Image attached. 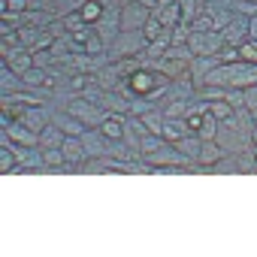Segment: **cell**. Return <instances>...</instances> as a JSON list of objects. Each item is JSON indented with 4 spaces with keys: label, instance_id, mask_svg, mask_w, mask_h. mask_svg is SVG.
Returning a JSON list of instances; mask_svg holds the SVG:
<instances>
[{
    "label": "cell",
    "instance_id": "6da1fadb",
    "mask_svg": "<svg viewBox=\"0 0 257 257\" xmlns=\"http://www.w3.org/2000/svg\"><path fill=\"white\" fill-rule=\"evenodd\" d=\"M127 85H131V91H134V97H146V100H155L161 91H167L173 82L167 79V76H161L158 70H152V67H143V70H137L131 79H127Z\"/></svg>",
    "mask_w": 257,
    "mask_h": 257
},
{
    "label": "cell",
    "instance_id": "7a4b0ae2",
    "mask_svg": "<svg viewBox=\"0 0 257 257\" xmlns=\"http://www.w3.org/2000/svg\"><path fill=\"white\" fill-rule=\"evenodd\" d=\"M146 49H149V40L143 37V31H121L118 37H115V43L109 46V61L115 64V61H124V58H140V55H146Z\"/></svg>",
    "mask_w": 257,
    "mask_h": 257
},
{
    "label": "cell",
    "instance_id": "3957f363",
    "mask_svg": "<svg viewBox=\"0 0 257 257\" xmlns=\"http://www.w3.org/2000/svg\"><path fill=\"white\" fill-rule=\"evenodd\" d=\"M67 112H70V115H76L85 127H91V131H94V127H100V124L106 121V115H109L106 109H100L97 103H91V100H85V97H79V94H76V97H70Z\"/></svg>",
    "mask_w": 257,
    "mask_h": 257
},
{
    "label": "cell",
    "instance_id": "277c9868",
    "mask_svg": "<svg viewBox=\"0 0 257 257\" xmlns=\"http://www.w3.org/2000/svg\"><path fill=\"white\" fill-rule=\"evenodd\" d=\"M188 49L197 58H218V52L224 49V37L218 31H194L188 37Z\"/></svg>",
    "mask_w": 257,
    "mask_h": 257
},
{
    "label": "cell",
    "instance_id": "5b68a950",
    "mask_svg": "<svg viewBox=\"0 0 257 257\" xmlns=\"http://www.w3.org/2000/svg\"><path fill=\"white\" fill-rule=\"evenodd\" d=\"M149 19H152V10L137 4V0H131V4L121 7V31H127V34H131V31H143L149 25Z\"/></svg>",
    "mask_w": 257,
    "mask_h": 257
},
{
    "label": "cell",
    "instance_id": "8992f818",
    "mask_svg": "<svg viewBox=\"0 0 257 257\" xmlns=\"http://www.w3.org/2000/svg\"><path fill=\"white\" fill-rule=\"evenodd\" d=\"M170 146V143H167ZM167 146H161L158 152H152V155H146L143 161L146 164H152V167H188V158L173 146V149H167Z\"/></svg>",
    "mask_w": 257,
    "mask_h": 257
},
{
    "label": "cell",
    "instance_id": "52a82bcc",
    "mask_svg": "<svg viewBox=\"0 0 257 257\" xmlns=\"http://www.w3.org/2000/svg\"><path fill=\"white\" fill-rule=\"evenodd\" d=\"M82 146H85V155L88 158H106L109 155V140L100 134V127H88V131L82 134Z\"/></svg>",
    "mask_w": 257,
    "mask_h": 257
},
{
    "label": "cell",
    "instance_id": "ba28073f",
    "mask_svg": "<svg viewBox=\"0 0 257 257\" xmlns=\"http://www.w3.org/2000/svg\"><path fill=\"white\" fill-rule=\"evenodd\" d=\"M19 121H22L25 127H31L34 134H43L46 127L52 124V115H49V112H46L43 106H28V109H25V115H22Z\"/></svg>",
    "mask_w": 257,
    "mask_h": 257
},
{
    "label": "cell",
    "instance_id": "9c48e42d",
    "mask_svg": "<svg viewBox=\"0 0 257 257\" xmlns=\"http://www.w3.org/2000/svg\"><path fill=\"white\" fill-rule=\"evenodd\" d=\"M7 137L13 140V146H25V149H40V134H34L25 124H10Z\"/></svg>",
    "mask_w": 257,
    "mask_h": 257
},
{
    "label": "cell",
    "instance_id": "30bf717a",
    "mask_svg": "<svg viewBox=\"0 0 257 257\" xmlns=\"http://www.w3.org/2000/svg\"><path fill=\"white\" fill-rule=\"evenodd\" d=\"M52 124L61 127L64 137H82V134H85V124H82L76 115H70L67 109H64V112H55V115H52Z\"/></svg>",
    "mask_w": 257,
    "mask_h": 257
},
{
    "label": "cell",
    "instance_id": "8fae6325",
    "mask_svg": "<svg viewBox=\"0 0 257 257\" xmlns=\"http://www.w3.org/2000/svg\"><path fill=\"white\" fill-rule=\"evenodd\" d=\"M64 158L70 164H85L88 155H85V146H82V137H64Z\"/></svg>",
    "mask_w": 257,
    "mask_h": 257
},
{
    "label": "cell",
    "instance_id": "7c38bea8",
    "mask_svg": "<svg viewBox=\"0 0 257 257\" xmlns=\"http://www.w3.org/2000/svg\"><path fill=\"white\" fill-rule=\"evenodd\" d=\"M100 134H103L106 140H121V137H124V115L109 112V115H106V121L100 124Z\"/></svg>",
    "mask_w": 257,
    "mask_h": 257
},
{
    "label": "cell",
    "instance_id": "4fadbf2b",
    "mask_svg": "<svg viewBox=\"0 0 257 257\" xmlns=\"http://www.w3.org/2000/svg\"><path fill=\"white\" fill-rule=\"evenodd\" d=\"M100 109H106V112H118V115H124V112H131V103H127L124 97H118L115 91H103V97H100V103H97Z\"/></svg>",
    "mask_w": 257,
    "mask_h": 257
},
{
    "label": "cell",
    "instance_id": "5bb4252c",
    "mask_svg": "<svg viewBox=\"0 0 257 257\" xmlns=\"http://www.w3.org/2000/svg\"><path fill=\"white\" fill-rule=\"evenodd\" d=\"M152 16L161 19L164 28H176V25L182 22V7H179V4H170V7H164V10L158 7V10H152Z\"/></svg>",
    "mask_w": 257,
    "mask_h": 257
},
{
    "label": "cell",
    "instance_id": "9a60e30c",
    "mask_svg": "<svg viewBox=\"0 0 257 257\" xmlns=\"http://www.w3.org/2000/svg\"><path fill=\"white\" fill-rule=\"evenodd\" d=\"M224 155H227V152H224L215 140H209V143H203V146H200V158H197V161H200L203 167H212V164H218Z\"/></svg>",
    "mask_w": 257,
    "mask_h": 257
},
{
    "label": "cell",
    "instance_id": "2e32d148",
    "mask_svg": "<svg viewBox=\"0 0 257 257\" xmlns=\"http://www.w3.org/2000/svg\"><path fill=\"white\" fill-rule=\"evenodd\" d=\"M173 146H176V149H179V152H182V155H185L188 161H197V158H200V146H203V140H200V137H191V134H188V137L176 140Z\"/></svg>",
    "mask_w": 257,
    "mask_h": 257
},
{
    "label": "cell",
    "instance_id": "e0dca14e",
    "mask_svg": "<svg viewBox=\"0 0 257 257\" xmlns=\"http://www.w3.org/2000/svg\"><path fill=\"white\" fill-rule=\"evenodd\" d=\"M61 146H64V131L58 124H49L40 134V149H61Z\"/></svg>",
    "mask_w": 257,
    "mask_h": 257
},
{
    "label": "cell",
    "instance_id": "ac0fdd59",
    "mask_svg": "<svg viewBox=\"0 0 257 257\" xmlns=\"http://www.w3.org/2000/svg\"><path fill=\"white\" fill-rule=\"evenodd\" d=\"M140 121L146 124V131L149 134H155V137H164V112H158V109H149L146 115H140Z\"/></svg>",
    "mask_w": 257,
    "mask_h": 257
},
{
    "label": "cell",
    "instance_id": "d6986e66",
    "mask_svg": "<svg viewBox=\"0 0 257 257\" xmlns=\"http://www.w3.org/2000/svg\"><path fill=\"white\" fill-rule=\"evenodd\" d=\"M224 46H242V37H248V22H236V25H230V28H224Z\"/></svg>",
    "mask_w": 257,
    "mask_h": 257
},
{
    "label": "cell",
    "instance_id": "ffe728a7",
    "mask_svg": "<svg viewBox=\"0 0 257 257\" xmlns=\"http://www.w3.org/2000/svg\"><path fill=\"white\" fill-rule=\"evenodd\" d=\"M79 13H82V19H85V25H97V22L103 19V13H106V7L100 4V0H85V4L79 7Z\"/></svg>",
    "mask_w": 257,
    "mask_h": 257
},
{
    "label": "cell",
    "instance_id": "44dd1931",
    "mask_svg": "<svg viewBox=\"0 0 257 257\" xmlns=\"http://www.w3.org/2000/svg\"><path fill=\"white\" fill-rule=\"evenodd\" d=\"M146 67V55H140V58H124V61H115V70H118V76L121 79H131L137 70H143Z\"/></svg>",
    "mask_w": 257,
    "mask_h": 257
},
{
    "label": "cell",
    "instance_id": "7402d4cb",
    "mask_svg": "<svg viewBox=\"0 0 257 257\" xmlns=\"http://www.w3.org/2000/svg\"><path fill=\"white\" fill-rule=\"evenodd\" d=\"M94 76H97V85H100L103 91H115V88H118V82H121V76H118L115 64H112V67H106V70H97Z\"/></svg>",
    "mask_w": 257,
    "mask_h": 257
},
{
    "label": "cell",
    "instance_id": "603a6c76",
    "mask_svg": "<svg viewBox=\"0 0 257 257\" xmlns=\"http://www.w3.org/2000/svg\"><path fill=\"white\" fill-rule=\"evenodd\" d=\"M179 7H182V25H194L197 13L203 10L200 0H179Z\"/></svg>",
    "mask_w": 257,
    "mask_h": 257
},
{
    "label": "cell",
    "instance_id": "cb8c5ba5",
    "mask_svg": "<svg viewBox=\"0 0 257 257\" xmlns=\"http://www.w3.org/2000/svg\"><path fill=\"white\" fill-rule=\"evenodd\" d=\"M215 134H218V118L212 115V112H206V121H203V127H200V140L203 143H209V140H215Z\"/></svg>",
    "mask_w": 257,
    "mask_h": 257
},
{
    "label": "cell",
    "instance_id": "d4e9b609",
    "mask_svg": "<svg viewBox=\"0 0 257 257\" xmlns=\"http://www.w3.org/2000/svg\"><path fill=\"white\" fill-rule=\"evenodd\" d=\"M61 25H64V31H70V34H79V31L85 28V19H82V13L76 10V13H67V16H61Z\"/></svg>",
    "mask_w": 257,
    "mask_h": 257
},
{
    "label": "cell",
    "instance_id": "484cf974",
    "mask_svg": "<svg viewBox=\"0 0 257 257\" xmlns=\"http://www.w3.org/2000/svg\"><path fill=\"white\" fill-rule=\"evenodd\" d=\"M209 112H212L218 121H224V118H230V115H233V106H230L227 100H209Z\"/></svg>",
    "mask_w": 257,
    "mask_h": 257
},
{
    "label": "cell",
    "instance_id": "4316f807",
    "mask_svg": "<svg viewBox=\"0 0 257 257\" xmlns=\"http://www.w3.org/2000/svg\"><path fill=\"white\" fill-rule=\"evenodd\" d=\"M16 152L10 146H4V155H0V173H16Z\"/></svg>",
    "mask_w": 257,
    "mask_h": 257
},
{
    "label": "cell",
    "instance_id": "83f0119b",
    "mask_svg": "<svg viewBox=\"0 0 257 257\" xmlns=\"http://www.w3.org/2000/svg\"><path fill=\"white\" fill-rule=\"evenodd\" d=\"M161 34H164V25H161V19H155V16H152V19H149V25L143 28V37L152 43V40H158Z\"/></svg>",
    "mask_w": 257,
    "mask_h": 257
},
{
    "label": "cell",
    "instance_id": "f1b7e54d",
    "mask_svg": "<svg viewBox=\"0 0 257 257\" xmlns=\"http://www.w3.org/2000/svg\"><path fill=\"white\" fill-rule=\"evenodd\" d=\"M245 109L251 112V121L257 124V85L245 88Z\"/></svg>",
    "mask_w": 257,
    "mask_h": 257
},
{
    "label": "cell",
    "instance_id": "f546056e",
    "mask_svg": "<svg viewBox=\"0 0 257 257\" xmlns=\"http://www.w3.org/2000/svg\"><path fill=\"white\" fill-rule=\"evenodd\" d=\"M43 161H46V167H64L67 158H64V149H61V152H58V149H49V152L43 155Z\"/></svg>",
    "mask_w": 257,
    "mask_h": 257
},
{
    "label": "cell",
    "instance_id": "4dcf8cb0",
    "mask_svg": "<svg viewBox=\"0 0 257 257\" xmlns=\"http://www.w3.org/2000/svg\"><path fill=\"white\" fill-rule=\"evenodd\" d=\"M149 109H155L152 100H146V97H140V100L134 97V100H131V112H134V115H146Z\"/></svg>",
    "mask_w": 257,
    "mask_h": 257
},
{
    "label": "cell",
    "instance_id": "1f68e13d",
    "mask_svg": "<svg viewBox=\"0 0 257 257\" xmlns=\"http://www.w3.org/2000/svg\"><path fill=\"white\" fill-rule=\"evenodd\" d=\"M236 10H242L245 16H257V4H245V0H239V4H236Z\"/></svg>",
    "mask_w": 257,
    "mask_h": 257
},
{
    "label": "cell",
    "instance_id": "d6a6232c",
    "mask_svg": "<svg viewBox=\"0 0 257 257\" xmlns=\"http://www.w3.org/2000/svg\"><path fill=\"white\" fill-rule=\"evenodd\" d=\"M248 37H251V40H257V16H251V19H248Z\"/></svg>",
    "mask_w": 257,
    "mask_h": 257
},
{
    "label": "cell",
    "instance_id": "836d02e7",
    "mask_svg": "<svg viewBox=\"0 0 257 257\" xmlns=\"http://www.w3.org/2000/svg\"><path fill=\"white\" fill-rule=\"evenodd\" d=\"M137 4H143V7H149V10H158V0H137Z\"/></svg>",
    "mask_w": 257,
    "mask_h": 257
},
{
    "label": "cell",
    "instance_id": "e575fe53",
    "mask_svg": "<svg viewBox=\"0 0 257 257\" xmlns=\"http://www.w3.org/2000/svg\"><path fill=\"white\" fill-rule=\"evenodd\" d=\"M170 4H176V0H158V7L164 10V7H170Z\"/></svg>",
    "mask_w": 257,
    "mask_h": 257
}]
</instances>
